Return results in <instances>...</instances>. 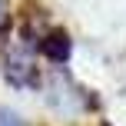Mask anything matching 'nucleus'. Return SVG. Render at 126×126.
<instances>
[{"instance_id":"3","label":"nucleus","mask_w":126,"mask_h":126,"mask_svg":"<svg viewBox=\"0 0 126 126\" xmlns=\"http://www.w3.org/2000/svg\"><path fill=\"white\" fill-rule=\"evenodd\" d=\"M0 126H27V123L17 113H10V110H0Z\"/></svg>"},{"instance_id":"1","label":"nucleus","mask_w":126,"mask_h":126,"mask_svg":"<svg viewBox=\"0 0 126 126\" xmlns=\"http://www.w3.org/2000/svg\"><path fill=\"white\" fill-rule=\"evenodd\" d=\"M33 50H37V43H30L20 33L7 40L3 53H0V63H3V76L10 86H17V90H37L40 86V70L33 63Z\"/></svg>"},{"instance_id":"4","label":"nucleus","mask_w":126,"mask_h":126,"mask_svg":"<svg viewBox=\"0 0 126 126\" xmlns=\"http://www.w3.org/2000/svg\"><path fill=\"white\" fill-rule=\"evenodd\" d=\"M7 17H10V13H7V3H3V0H0V27L7 23Z\"/></svg>"},{"instance_id":"2","label":"nucleus","mask_w":126,"mask_h":126,"mask_svg":"<svg viewBox=\"0 0 126 126\" xmlns=\"http://www.w3.org/2000/svg\"><path fill=\"white\" fill-rule=\"evenodd\" d=\"M70 50H73V40H70V33L60 30V27H50V30L43 33V40H40V53L50 63H66Z\"/></svg>"}]
</instances>
